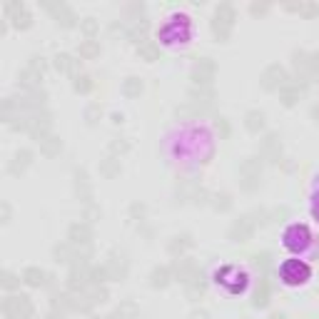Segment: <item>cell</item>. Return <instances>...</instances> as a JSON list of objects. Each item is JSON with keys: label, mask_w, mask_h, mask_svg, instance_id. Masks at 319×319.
Listing matches in <instances>:
<instances>
[{"label": "cell", "mask_w": 319, "mask_h": 319, "mask_svg": "<svg viewBox=\"0 0 319 319\" xmlns=\"http://www.w3.org/2000/svg\"><path fill=\"white\" fill-rule=\"evenodd\" d=\"M282 245H284L289 252H294V255H307V252L314 250V237H312V232H309L307 225L294 222V225H289V227L284 230ZM314 252H317V250H314Z\"/></svg>", "instance_id": "obj_2"}, {"label": "cell", "mask_w": 319, "mask_h": 319, "mask_svg": "<svg viewBox=\"0 0 319 319\" xmlns=\"http://www.w3.org/2000/svg\"><path fill=\"white\" fill-rule=\"evenodd\" d=\"M123 92H125L128 97L140 95V92H142V82H140L137 77H128V80H125V85H123Z\"/></svg>", "instance_id": "obj_14"}, {"label": "cell", "mask_w": 319, "mask_h": 319, "mask_svg": "<svg viewBox=\"0 0 319 319\" xmlns=\"http://www.w3.org/2000/svg\"><path fill=\"white\" fill-rule=\"evenodd\" d=\"M82 30H85V33H87V35H92V33H95V30H97V25H95V23H92V20H85V23H82Z\"/></svg>", "instance_id": "obj_26"}, {"label": "cell", "mask_w": 319, "mask_h": 319, "mask_svg": "<svg viewBox=\"0 0 319 319\" xmlns=\"http://www.w3.org/2000/svg\"><path fill=\"white\" fill-rule=\"evenodd\" d=\"M20 277H23V282L30 284V287H40V284L45 282V272L38 269V267H28V269H23Z\"/></svg>", "instance_id": "obj_8"}, {"label": "cell", "mask_w": 319, "mask_h": 319, "mask_svg": "<svg viewBox=\"0 0 319 319\" xmlns=\"http://www.w3.org/2000/svg\"><path fill=\"white\" fill-rule=\"evenodd\" d=\"M97 53H100V45H97L95 40H87V43L80 45V55H82V58H92V55H97Z\"/></svg>", "instance_id": "obj_18"}, {"label": "cell", "mask_w": 319, "mask_h": 319, "mask_svg": "<svg viewBox=\"0 0 319 319\" xmlns=\"http://www.w3.org/2000/svg\"><path fill=\"white\" fill-rule=\"evenodd\" d=\"M314 118H319V108H314Z\"/></svg>", "instance_id": "obj_30"}, {"label": "cell", "mask_w": 319, "mask_h": 319, "mask_svg": "<svg viewBox=\"0 0 319 319\" xmlns=\"http://www.w3.org/2000/svg\"><path fill=\"white\" fill-rule=\"evenodd\" d=\"M167 282H170V269H155L152 272V287H167Z\"/></svg>", "instance_id": "obj_16"}, {"label": "cell", "mask_w": 319, "mask_h": 319, "mask_svg": "<svg viewBox=\"0 0 319 319\" xmlns=\"http://www.w3.org/2000/svg\"><path fill=\"white\" fill-rule=\"evenodd\" d=\"M58 150H60V140L58 137H45L43 140V152L45 155H55Z\"/></svg>", "instance_id": "obj_19"}, {"label": "cell", "mask_w": 319, "mask_h": 319, "mask_svg": "<svg viewBox=\"0 0 319 319\" xmlns=\"http://www.w3.org/2000/svg\"><path fill=\"white\" fill-rule=\"evenodd\" d=\"M247 279H250V274L242 267H237V264H225V267H220L215 272L217 287L227 289L230 294H242L247 289Z\"/></svg>", "instance_id": "obj_4"}, {"label": "cell", "mask_w": 319, "mask_h": 319, "mask_svg": "<svg viewBox=\"0 0 319 319\" xmlns=\"http://www.w3.org/2000/svg\"><path fill=\"white\" fill-rule=\"evenodd\" d=\"M309 209H312V217L319 222V177H317V182H314V190H312V204H309Z\"/></svg>", "instance_id": "obj_20"}, {"label": "cell", "mask_w": 319, "mask_h": 319, "mask_svg": "<svg viewBox=\"0 0 319 319\" xmlns=\"http://www.w3.org/2000/svg\"><path fill=\"white\" fill-rule=\"evenodd\" d=\"M307 67L317 75V72H319V55H312V60H307Z\"/></svg>", "instance_id": "obj_25"}, {"label": "cell", "mask_w": 319, "mask_h": 319, "mask_svg": "<svg viewBox=\"0 0 319 319\" xmlns=\"http://www.w3.org/2000/svg\"><path fill=\"white\" fill-rule=\"evenodd\" d=\"M90 237H92V232H90L87 225H72L70 227V240L72 242H90Z\"/></svg>", "instance_id": "obj_10"}, {"label": "cell", "mask_w": 319, "mask_h": 319, "mask_svg": "<svg viewBox=\"0 0 319 319\" xmlns=\"http://www.w3.org/2000/svg\"><path fill=\"white\" fill-rule=\"evenodd\" d=\"M72 63H75V60H72L70 55H65V53L55 58V67H58V70H63V72H70V70H72Z\"/></svg>", "instance_id": "obj_21"}, {"label": "cell", "mask_w": 319, "mask_h": 319, "mask_svg": "<svg viewBox=\"0 0 319 319\" xmlns=\"http://www.w3.org/2000/svg\"><path fill=\"white\" fill-rule=\"evenodd\" d=\"M245 125H247L250 132H259V130L264 128V115H262V113H255V110L247 113V123H245Z\"/></svg>", "instance_id": "obj_12"}, {"label": "cell", "mask_w": 319, "mask_h": 319, "mask_svg": "<svg viewBox=\"0 0 319 319\" xmlns=\"http://www.w3.org/2000/svg\"><path fill=\"white\" fill-rule=\"evenodd\" d=\"M232 25H235V10H232L227 3H222V5L217 8V13H215L212 30H215V35H217L220 40H227L230 33H232Z\"/></svg>", "instance_id": "obj_5"}, {"label": "cell", "mask_w": 319, "mask_h": 319, "mask_svg": "<svg viewBox=\"0 0 319 319\" xmlns=\"http://www.w3.org/2000/svg\"><path fill=\"white\" fill-rule=\"evenodd\" d=\"M212 75H215V65L209 60H199L194 65V82H207Z\"/></svg>", "instance_id": "obj_9"}, {"label": "cell", "mask_w": 319, "mask_h": 319, "mask_svg": "<svg viewBox=\"0 0 319 319\" xmlns=\"http://www.w3.org/2000/svg\"><path fill=\"white\" fill-rule=\"evenodd\" d=\"M279 97H282L284 105H294L297 97H299V87H282L279 90Z\"/></svg>", "instance_id": "obj_15"}, {"label": "cell", "mask_w": 319, "mask_h": 319, "mask_svg": "<svg viewBox=\"0 0 319 319\" xmlns=\"http://www.w3.org/2000/svg\"><path fill=\"white\" fill-rule=\"evenodd\" d=\"M217 130H222V135H225V137L230 135V125H227L225 120H220V123H217Z\"/></svg>", "instance_id": "obj_27"}, {"label": "cell", "mask_w": 319, "mask_h": 319, "mask_svg": "<svg viewBox=\"0 0 319 319\" xmlns=\"http://www.w3.org/2000/svg\"><path fill=\"white\" fill-rule=\"evenodd\" d=\"M284 80H287V72L279 67V65H269L267 70H264V75H262V85L267 87V90H282L284 87Z\"/></svg>", "instance_id": "obj_6"}, {"label": "cell", "mask_w": 319, "mask_h": 319, "mask_svg": "<svg viewBox=\"0 0 319 319\" xmlns=\"http://www.w3.org/2000/svg\"><path fill=\"white\" fill-rule=\"evenodd\" d=\"M140 53H142L147 60H155V55H157V48H155L152 43H147V45H140Z\"/></svg>", "instance_id": "obj_23"}, {"label": "cell", "mask_w": 319, "mask_h": 319, "mask_svg": "<svg viewBox=\"0 0 319 319\" xmlns=\"http://www.w3.org/2000/svg\"><path fill=\"white\" fill-rule=\"evenodd\" d=\"M90 319H97V317H90Z\"/></svg>", "instance_id": "obj_31"}, {"label": "cell", "mask_w": 319, "mask_h": 319, "mask_svg": "<svg viewBox=\"0 0 319 319\" xmlns=\"http://www.w3.org/2000/svg\"><path fill=\"white\" fill-rule=\"evenodd\" d=\"M97 113H100V108H97V105H92V108H90V110H87V120H90V123H92V118H95V115H97Z\"/></svg>", "instance_id": "obj_28"}, {"label": "cell", "mask_w": 319, "mask_h": 319, "mask_svg": "<svg viewBox=\"0 0 319 319\" xmlns=\"http://www.w3.org/2000/svg\"><path fill=\"white\" fill-rule=\"evenodd\" d=\"M269 319H287V317H284V314H272Z\"/></svg>", "instance_id": "obj_29"}, {"label": "cell", "mask_w": 319, "mask_h": 319, "mask_svg": "<svg viewBox=\"0 0 319 319\" xmlns=\"http://www.w3.org/2000/svg\"><path fill=\"white\" fill-rule=\"evenodd\" d=\"M100 172H102L105 177H113V175H118V172H120V167H118V160H115V157H108V160L100 165Z\"/></svg>", "instance_id": "obj_17"}, {"label": "cell", "mask_w": 319, "mask_h": 319, "mask_svg": "<svg viewBox=\"0 0 319 319\" xmlns=\"http://www.w3.org/2000/svg\"><path fill=\"white\" fill-rule=\"evenodd\" d=\"M3 284H5L8 289H13V287H15V277H13L10 272H5V274H3Z\"/></svg>", "instance_id": "obj_24"}, {"label": "cell", "mask_w": 319, "mask_h": 319, "mask_svg": "<svg viewBox=\"0 0 319 319\" xmlns=\"http://www.w3.org/2000/svg\"><path fill=\"white\" fill-rule=\"evenodd\" d=\"M252 232H255L252 220H250V217H242L240 222H235V225H232L230 237H232L235 242H245V240H250V237H252Z\"/></svg>", "instance_id": "obj_7"}, {"label": "cell", "mask_w": 319, "mask_h": 319, "mask_svg": "<svg viewBox=\"0 0 319 319\" xmlns=\"http://www.w3.org/2000/svg\"><path fill=\"white\" fill-rule=\"evenodd\" d=\"M192 35V23L187 15H172L167 18V23L160 28V40L170 48H177V45H187Z\"/></svg>", "instance_id": "obj_1"}, {"label": "cell", "mask_w": 319, "mask_h": 319, "mask_svg": "<svg viewBox=\"0 0 319 319\" xmlns=\"http://www.w3.org/2000/svg\"><path fill=\"white\" fill-rule=\"evenodd\" d=\"M309 277H312V267L299 257H289L279 264V279L287 287H302L309 282Z\"/></svg>", "instance_id": "obj_3"}, {"label": "cell", "mask_w": 319, "mask_h": 319, "mask_svg": "<svg viewBox=\"0 0 319 319\" xmlns=\"http://www.w3.org/2000/svg\"><path fill=\"white\" fill-rule=\"evenodd\" d=\"M135 319H140V317H135Z\"/></svg>", "instance_id": "obj_32"}, {"label": "cell", "mask_w": 319, "mask_h": 319, "mask_svg": "<svg viewBox=\"0 0 319 319\" xmlns=\"http://www.w3.org/2000/svg\"><path fill=\"white\" fill-rule=\"evenodd\" d=\"M30 157H33V155H30L28 150H23V152H18V155H15V160H13V165H10V172H13V175H18V172H23V170H25V167L30 165Z\"/></svg>", "instance_id": "obj_11"}, {"label": "cell", "mask_w": 319, "mask_h": 319, "mask_svg": "<svg viewBox=\"0 0 319 319\" xmlns=\"http://www.w3.org/2000/svg\"><path fill=\"white\" fill-rule=\"evenodd\" d=\"M90 87H92L90 77H85V75H82V77H80V75L75 77V90H77V92H87Z\"/></svg>", "instance_id": "obj_22"}, {"label": "cell", "mask_w": 319, "mask_h": 319, "mask_svg": "<svg viewBox=\"0 0 319 319\" xmlns=\"http://www.w3.org/2000/svg\"><path fill=\"white\" fill-rule=\"evenodd\" d=\"M267 302H269V287H267V282H262L259 287H257L255 292V307H267Z\"/></svg>", "instance_id": "obj_13"}]
</instances>
